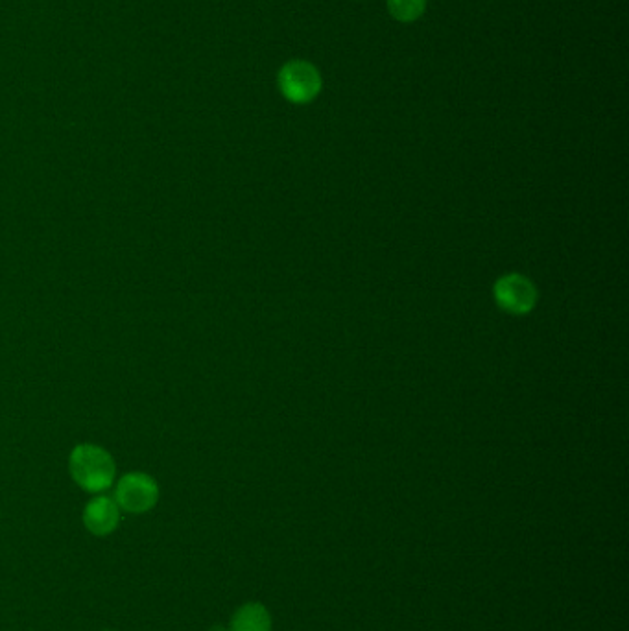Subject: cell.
Masks as SVG:
<instances>
[{"label":"cell","mask_w":629,"mask_h":631,"mask_svg":"<svg viewBox=\"0 0 629 631\" xmlns=\"http://www.w3.org/2000/svg\"><path fill=\"white\" fill-rule=\"evenodd\" d=\"M102 631H113V630H102Z\"/></svg>","instance_id":"9c48e42d"},{"label":"cell","mask_w":629,"mask_h":631,"mask_svg":"<svg viewBox=\"0 0 629 631\" xmlns=\"http://www.w3.org/2000/svg\"><path fill=\"white\" fill-rule=\"evenodd\" d=\"M71 477L80 488L89 493H102L113 486L117 465L106 449L84 443L78 445L69 458Z\"/></svg>","instance_id":"6da1fadb"},{"label":"cell","mask_w":629,"mask_h":631,"mask_svg":"<svg viewBox=\"0 0 629 631\" xmlns=\"http://www.w3.org/2000/svg\"><path fill=\"white\" fill-rule=\"evenodd\" d=\"M277 85L288 102L303 106L316 100L323 87V78L316 65L309 61H288L277 74Z\"/></svg>","instance_id":"7a4b0ae2"},{"label":"cell","mask_w":629,"mask_h":631,"mask_svg":"<svg viewBox=\"0 0 629 631\" xmlns=\"http://www.w3.org/2000/svg\"><path fill=\"white\" fill-rule=\"evenodd\" d=\"M157 501H159V486L154 478L146 473H139V471L128 473L120 478L115 488V502L124 512L141 515V513L154 510Z\"/></svg>","instance_id":"3957f363"},{"label":"cell","mask_w":629,"mask_h":631,"mask_svg":"<svg viewBox=\"0 0 629 631\" xmlns=\"http://www.w3.org/2000/svg\"><path fill=\"white\" fill-rule=\"evenodd\" d=\"M229 631H272V615L259 602H248L235 611Z\"/></svg>","instance_id":"8992f818"},{"label":"cell","mask_w":629,"mask_h":631,"mask_svg":"<svg viewBox=\"0 0 629 631\" xmlns=\"http://www.w3.org/2000/svg\"><path fill=\"white\" fill-rule=\"evenodd\" d=\"M495 301L500 309L515 316H523L534 309L537 303V288L524 275H504L495 285Z\"/></svg>","instance_id":"277c9868"},{"label":"cell","mask_w":629,"mask_h":631,"mask_svg":"<svg viewBox=\"0 0 629 631\" xmlns=\"http://www.w3.org/2000/svg\"><path fill=\"white\" fill-rule=\"evenodd\" d=\"M209 631H229V630H226V628H222V626H214V628H211V630Z\"/></svg>","instance_id":"ba28073f"},{"label":"cell","mask_w":629,"mask_h":631,"mask_svg":"<svg viewBox=\"0 0 629 631\" xmlns=\"http://www.w3.org/2000/svg\"><path fill=\"white\" fill-rule=\"evenodd\" d=\"M427 10V0H388V12L399 23H414Z\"/></svg>","instance_id":"52a82bcc"},{"label":"cell","mask_w":629,"mask_h":631,"mask_svg":"<svg viewBox=\"0 0 629 631\" xmlns=\"http://www.w3.org/2000/svg\"><path fill=\"white\" fill-rule=\"evenodd\" d=\"M85 528L93 536H111L120 524V508L115 499L106 495H98L87 502L84 510Z\"/></svg>","instance_id":"5b68a950"}]
</instances>
